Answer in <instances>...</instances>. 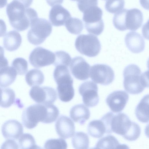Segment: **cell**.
<instances>
[{"label":"cell","mask_w":149,"mask_h":149,"mask_svg":"<svg viewBox=\"0 0 149 149\" xmlns=\"http://www.w3.org/2000/svg\"><path fill=\"white\" fill-rule=\"evenodd\" d=\"M71 17L69 12L59 4L53 7L49 14V21L53 26H56L65 25L67 21Z\"/></svg>","instance_id":"17"},{"label":"cell","mask_w":149,"mask_h":149,"mask_svg":"<svg viewBox=\"0 0 149 149\" xmlns=\"http://www.w3.org/2000/svg\"><path fill=\"white\" fill-rule=\"evenodd\" d=\"M83 13L82 19L85 25L97 24L103 21L102 19V11L97 6L88 8Z\"/></svg>","instance_id":"21"},{"label":"cell","mask_w":149,"mask_h":149,"mask_svg":"<svg viewBox=\"0 0 149 149\" xmlns=\"http://www.w3.org/2000/svg\"><path fill=\"white\" fill-rule=\"evenodd\" d=\"M1 132L3 136L6 139H17L23 133V127L17 120H9L3 124Z\"/></svg>","instance_id":"16"},{"label":"cell","mask_w":149,"mask_h":149,"mask_svg":"<svg viewBox=\"0 0 149 149\" xmlns=\"http://www.w3.org/2000/svg\"><path fill=\"white\" fill-rule=\"evenodd\" d=\"M55 127L56 133L62 138L67 139L74 135L75 131L74 122L69 117L61 115L56 123Z\"/></svg>","instance_id":"15"},{"label":"cell","mask_w":149,"mask_h":149,"mask_svg":"<svg viewBox=\"0 0 149 149\" xmlns=\"http://www.w3.org/2000/svg\"><path fill=\"white\" fill-rule=\"evenodd\" d=\"M65 25L70 33L75 35L80 34L84 29L82 21L76 17H70L67 21Z\"/></svg>","instance_id":"29"},{"label":"cell","mask_w":149,"mask_h":149,"mask_svg":"<svg viewBox=\"0 0 149 149\" xmlns=\"http://www.w3.org/2000/svg\"><path fill=\"white\" fill-rule=\"evenodd\" d=\"M125 145L120 144L113 136L109 135L100 139L97 143L95 148L116 149L123 148Z\"/></svg>","instance_id":"25"},{"label":"cell","mask_w":149,"mask_h":149,"mask_svg":"<svg viewBox=\"0 0 149 149\" xmlns=\"http://www.w3.org/2000/svg\"><path fill=\"white\" fill-rule=\"evenodd\" d=\"M72 75L77 79L85 80L89 77L90 66L82 57L73 58L70 65Z\"/></svg>","instance_id":"14"},{"label":"cell","mask_w":149,"mask_h":149,"mask_svg":"<svg viewBox=\"0 0 149 149\" xmlns=\"http://www.w3.org/2000/svg\"><path fill=\"white\" fill-rule=\"evenodd\" d=\"M143 20V13L139 9H123L115 14L113 22L115 28L119 31H135L141 26Z\"/></svg>","instance_id":"4"},{"label":"cell","mask_w":149,"mask_h":149,"mask_svg":"<svg viewBox=\"0 0 149 149\" xmlns=\"http://www.w3.org/2000/svg\"><path fill=\"white\" fill-rule=\"evenodd\" d=\"M11 65L17 72L18 75H24L27 71L28 63L23 58L18 57L15 58L13 61Z\"/></svg>","instance_id":"33"},{"label":"cell","mask_w":149,"mask_h":149,"mask_svg":"<svg viewBox=\"0 0 149 149\" xmlns=\"http://www.w3.org/2000/svg\"><path fill=\"white\" fill-rule=\"evenodd\" d=\"M110 124L111 132H113L121 135L129 141H135L140 136L141 130L139 125L132 121L124 113L114 115L112 113Z\"/></svg>","instance_id":"3"},{"label":"cell","mask_w":149,"mask_h":149,"mask_svg":"<svg viewBox=\"0 0 149 149\" xmlns=\"http://www.w3.org/2000/svg\"><path fill=\"white\" fill-rule=\"evenodd\" d=\"M29 94L34 101L40 104H52L57 99L56 90L50 87L33 86Z\"/></svg>","instance_id":"11"},{"label":"cell","mask_w":149,"mask_h":149,"mask_svg":"<svg viewBox=\"0 0 149 149\" xmlns=\"http://www.w3.org/2000/svg\"><path fill=\"white\" fill-rule=\"evenodd\" d=\"M19 143L21 149H36L40 148L36 145L33 137L29 133L22 134L19 137Z\"/></svg>","instance_id":"30"},{"label":"cell","mask_w":149,"mask_h":149,"mask_svg":"<svg viewBox=\"0 0 149 149\" xmlns=\"http://www.w3.org/2000/svg\"><path fill=\"white\" fill-rule=\"evenodd\" d=\"M147 66L149 70V58L147 61Z\"/></svg>","instance_id":"44"},{"label":"cell","mask_w":149,"mask_h":149,"mask_svg":"<svg viewBox=\"0 0 149 149\" xmlns=\"http://www.w3.org/2000/svg\"><path fill=\"white\" fill-rule=\"evenodd\" d=\"M53 77L57 84V90L60 100L67 102L71 100L74 95L73 84V80L68 68L61 67L55 69Z\"/></svg>","instance_id":"5"},{"label":"cell","mask_w":149,"mask_h":149,"mask_svg":"<svg viewBox=\"0 0 149 149\" xmlns=\"http://www.w3.org/2000/svg\"><path fill=\"white\" fill-rule=\"evenodd\" d=\"M125 41L128 49L133 53H139L144 49L145 43L143 38L135 31L127 33L125 36Z\"/></svg>","instance_id":"18"},{"label":"cell","mask_w":149,"mask_h":149,"mask_svg":"<svg viewBox=\"0 0 149 149\" xmlns=\"http://www.w3.org/2000/svg\"><path fill=\"white\" fill-rule=\"evenodd\" d=\"M71 0L73 1H76L77 2L79 0Z\"/></svg>","instance_id":"45"},{"label":"cell","mask_w":149,"mask_h":149,"mask_svg":"<svg viewBox=\"0 0 149 149\" xmlns=\"http://www.w3.org/2000/svg\"><path fill=\"white\" fill-rule=\"evenodd\" d=\"M22 42V38L20 34L15 30L7 33L3 39L4 47L7 50L12 52L17 49Z\"/></svg>","instance_id":"20"},{"label":"cell","mask_w":149,"mask_h":149,"mask_svg":"<svg viewBox=\"0 0 149 149\" xmlns=\"http://www.w3.org/2000/svg\"><path fill=\"white\" fill-rule=\"evenodd\" d=\"M0 106L4 108L10 107L15 102V93L13 90L9 88H0Z\"/></svg>","instance_id":"27"},{"label":"cell","mask_w":149,"mask_h":149,"mask_svg":"<svg viewBox=\"0 0 149 149\" xmlns=\"http://www.w3.org/2000/svg\"><path fill=\"white\" fill-rule=\"evenodd\" d=\"M67 148L66 141L62 138L52 139H48L45 142V149H66Z\"/></svg>","instance_id":"34"},{"label":"cell","mask_w":149,"mask_h":149,"mask_svg":"<svg viewBox=\"0 0 149 149\" xmlns=\"http://www.w3.org/2000/svg\"><path fill=\"white\" fill-rule=\"evenodd\" d=\"M135 113L138 119L143 123L149 122V94L142 98L136 107Z\"/></svg>","instance_id":"23"},{"label":"cell","mask_w":149,"mask_h":149,"mask_svg":"<svg viewBox=\"0 0 149 149\" xmlns=\"http://www.w3.org/2000/svg\"><path fill=\"white\" fill-rule=\"evenodd\" d=\"M141 70L139 67L134 64H130L123 72V86L125 90L131 94L141 93L145 88L140 79Z\"/></svg>","instance_id":"7"},{"label":"cell","mask_w":149,"mask_h":149,"mask_svg":"<svg viewBox=\"0 0 149 149\" xmlns=\"http://www.w3.org/2000/svg\"><path fill=\"white\" fill-rule=\"evenodd\" d=\"M97 4L98 0H79L77 2L78 9L82 13L88 8Z\"/></svg>","instance_id":"35"},{"label":"cell","mask_w":149,"mask_h":149,"mask_svg":"<svg viewBox=\"0 0 149 149\" xmlns=\"http://www.w3.org/2000/svg\"><path fill=\"white\" fill-rule=\"evenodd\" d=\"M145 133L146 135L149 138V123L146 125L145 127Z\"/></svg>","instance_id":"42"},{"label":"cell","mask_w":149,"mask_h":149,"mask_svg":"<svg viewBox=\"0 0 149 149\" xmlns=\"http://www.w3.org/2000/svg\"><path fill=\"white\" fill-rule=\"evenodd\" d=\"M25 80L30 86H39L43 84L45 77L42 72L38 69H34L29 70L26 74Z\"/></svg>","instance_id":"26"},{"label":"cell","mask_w":149,"mask_h":149,"mask_svg":"<svg viewBox=\"0 0 149 149\" xmlns=\"http://www.w3.org/2000/svg\"><path fill=\"white\" fill-rule=\"evenodd\" d=\"M55 54L40 47L34 49L31 52L29 61L35 68H41L53 64L55 60Z\"/></svg>","instance_id":"10"},{"label":"cell","mask_w":149,"mask_h":149,"mask_svg":"<svg viewBox=\"0 0 149 149\" xmlns=\"http://www.w3.org/2000/svg\"><path fill=\"white\" fill-rule=\"evenodd\" d=\"M17 73L12 67L8 64L1 66L0 86L4 88L10 85L15 81Z\"/></svg>","instance_id":"22"},{"label":"cell","mask_w":149,"mask_h":149,"mask_svg":"<svg viewBox=\"0 0 149 149\" xmlns=\"http://www.w3.org/2000/svg\"><path fill=\"white\" fill-rule=\"evenodd\" d=\"M139 1L143 8L149 10V0H140Z\"/></svg>","instance_id":"40"},{"label":"cell","mask_w":149,"mask_h":149,"mask_svg":"<svg viewBox=\"0 0 149 149\" xmlns=\"http://www.w3.org/2000/svg\"><path fill=\"white\" fill-rule=\"evenodd\" d=\"M89 142V138L88 135L82 132H76L72 139V143L75 149L88 148Z\"/></svg>","instance_id":"28"},{"label":"cell","mask_w":149,"mask_h":149,"mask_svg":"<svg viewBox=\"0 0 149 149\" xmlns=\"http://www.w3.org/2000/svg\"><path fill=\"white\" fill-rule=\"evenodd\" d=\"M55 58L53 64L56 67L58 65H70L72 59L69 54L63 51H58L54 53Z\"/></svg>","instance_id":"31"},{"label":"cell","mask_w":149,"mask_h":149,"mask_svg":"<svg viewBox=\"0 0 149 149\" xmlns=\"http://www.w3.org/2000/svg\"><path fill=\"white\" fill-rule=\"evenodd\" d=\"M58 115V109L52 104H35L24 110L22 118L24 126L28 129H32L39 122L50 123L54 122Z\"/></svg>","instance_id":"1"},{"label":"cell","mask_w":149,"mask_h":149,"mask_svg":"<svg viewBox=\"0 0 149 149\" xmlns=\"http://www.w3.org/2000/svg\"><path fill=\"white\" fill-rule=\"evenodd\" d=\"M75 46L80 53L89 57L97 56L101 49V44L98 38L91 34L78 36L75 40Z\"/></svg>","instance_id":"8"},{"label":"cell","mask_w":149,"mask_h":149,"mask_svg":"<svg viewBox=\"0 0 149 149\" xmlns=\"http://www.w3.org/2000/svg\"><path fill=\"white\" fill-rule=\"evenodd\" d=\"M87 130L88 134L95 138L102 137L107 132L105 125L101 119L90 122L88 125Z\"/></svg>","instance_id":"24"},{"label":"cell","mask_w":149,"mask_h":149,"mask_svg":"<svg viewBox=\"0 0 149 149\" xmlns=\"http://www.w3.org/2000/svg\"><path fill=\"white\" fill-rule=\"evenodd\" d=\"M23 4L26 8H28L32 3L33 0H15Z\"/></svg>","instance_id":"41"},{"label":"cell","mask_w":149,"mask_h":149,"mask_svg":"<svg viewBox=\"0 0 149 149\" xmlns=\"http://www.w3.org/2000/svg\"><path fill=\"white\" fill-rule=\"evenodd\" d=\"M129 98V95L126 92L121 90L116 91L108 96L106 102L112 112L119 113L124 109Z\"/></svg>","instance_id":"13"},{"label":"cell","mask_w":149,"mask_h":149,"mask_svg":"<svg viewBox=\"0 0 149 149\" xmlns=\"http://www.w3.org/2000/svg\"><path fill=\"white\" fill-rule=\"evenodd\" d=\"M90 77L95 82L103 85H107L114 80V71L109 66L104 64H96L91 67Z\"/></svg>","instance_id":"9"},{"label":"cell","mask_w":149,"mask_h":149,"mask_svg":"<svg viewBox=\"0 0 149 149\" xmlns=\"http://www.w3.org/2000/svg\"><path fill=\"white\" fill-rule=\"evenodd\" d=\"M7 0H1V8H3L7 4Z\"/></svg>","instance_id":"43"},{"label":"cell","mask_w":149,"mask_h":149,"mask_svg":"<svg viewBox=\"0 0 149 149\" xmlns=\"http://www.w3.org/2000/svg\"><path fill=\"white\" fill-rule=\"evenodd\" d=\"M18 146L17 143L13 139L6 140L2 145L1 148L18 149Z\"/></svg>","instance_id":"37"},{"label":"cell","mask_w":149,"mask_h":149,"mask_svg":"<svg viewBox=\"0 0 149 149\" xmlns=\"http://www.w3.org/2000/svg\"><path fill=\"white\" fill-rule=\"evenodd\" d=\"M47 3L51 6L61 4L63 0H46Z\"/></svg>","instance_id":"39"},{"label":"cell","mask_w":149,"mask_h":149,"mask_svg":"<svg viewBox=\"0 0 149 149\" xmlns=\"http://www.w3.org/2000/svg\"><path fill=\"white\" fill-rule=\"evenodd\" d=\"M106 0L107 1V0Z\"/></svg>","instance_id":"46"},{"label":"cell","mask_w":149,"mask_h":149,"mask_svg":"<svg viewBox=\"0 0 149 149\" xmlns=\"http://www.w3.org/2000/svg\"><path fill=\"white\" fill-rule=\"evenodd\" d=\"M140 79L142 84L145 88H149V70L141 74Z\"/></svg>","instance_id":"36"},{"label":"cell","mask_w":149,"mask_h":149,"mask_svg":"<svg viewBox=\"0 0 149 149\" xmlns=\"http://www.w3.org/2000/svg\"><path fill=\"white\" fill-rule=\"evenodd\" d=\"M98 90L97 84L91 81H86L80 85L79 91L85 105L93 107L97 104L99 101Z\"/></svg>","instance_id":"12"},{"label":"cell","mask_w":149,"mask_h":149,"mask_svg":"<svg viewBox=\"0 0 149 149\" xmlns=\"http://www.w3.org/2000/svg\"><path fill=\"white\" fill-rule=\"evenodd\" d=\"M6 12L10 25L19 31L27 29L33 20L38 18L34 9L26 8L23 4L15 0L7 5Z\"/></svg>","instance_id":"2"},{"label":"cell","mask_w":149,"mask_h":149,"mask_svg":"<svg viewBox=\"0 0 149 149\" xmlns=\"http://www.w3.org/2000/svg\"><path fill=\"white\" fill-rule=\"evenodd\" d=\"M125 4L124 0H107L105 8L108 12L115 14L122 10Z\"/></svg>","instance_id":"32"},{"label":"cell","mask_w":149,"mask_h":149,"mask_svg":"<svg viewBox=\"0 0 149 149\" xmlns=\"http://www.w3.org/2000/svg\"><path fill=\"white\" fill-rule=\"evenodd\" d=\"M142 32L144 38L149 40V19L147 22L143 25Z\"/></svg>","instance_id":"38"},{"label":"cell","mask_w":149,"mask_h":149,"mask_svg":"<svg viewBox=\"0 0 149 149\" xmlns=\"http://www.w3.org/2000/svg\"><path fill=\"white\" fill-rule=\"evenodd\" d=\"M27 38L31 44L37 45L42 43L52 31V27L47 20L37 18L31 22Z\"/></svg>","instance_id":"6"},{"label":"cell","mask_w":149,"mask_h":149,"mask_svg":"<svg viewBox=\"0 0 149 149\" xmlns=\"http://www.w3.org/2000/svg\"><path fill=\"white\" fill-rule=\"evenodd\" d=\"M70 118L75 122L83 125L90 116L89 109L83 104L75 105L71 109L70 112Z\"/></svg>","instance_id":"19"}]
</instances>
